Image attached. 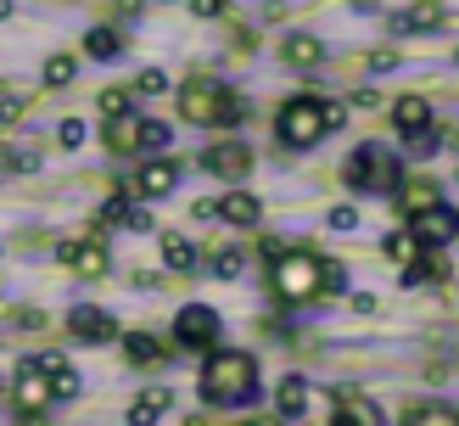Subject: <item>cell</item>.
I'll return each instance as SVG.
<instances>
[{
	"label": "cell",
	"mask_w": 459,
	"mask_h": 426,
	"mask_svg": "<svg viewBox=\"0 0 459 426\" xmlns=\"http://www.w3.org/2000/svg\"><path fill=\"white\" fill-rule=\"evenodd\" d=\"M202 398L219 404V410H236V404L258 398V359L241 348H213L208 365H202Z\"/></svg>",
	"instance_id": "1"
},
{
	"label": "cell",
	"mask_w": 459,
	"mask_h": 426,
	"mask_svg": "<svg viewBox=\"0 0 459 426\" xmlns=\"http://www.w3.org/2000/svg\"><path fill=\"white\" fill-rule=\"evenodd\" d=\"M342 112L336 101H325V96H291L286 107H281V118H274V129H281V141L286 146H297V152H308V146H319L331 129H342Z\"/></svg>",
	"instance_id": "2"
},
{
	"label": "cell",
	"mask_w": 459,
	"mask_h": 426,
	"mask_svg": "<svg viewBox=\"0 0 459 426\" xmlns=\"http://www.w3.org/2000/svg\"><path fill=\"white\" fill-rule=\"evenodd\" d=\"M319 281H325V258H314L308 247H286V253H274L269 286H274V298H281V303H308L314 291H319Z\"/></svg>",
	"instance_id": "3"
},
{
	"label": "cell",
	"mask_w": 459,
	"mask_h": 426,
	"mask_svg": "<svg viewBox=\"0 0 459 426\" xmlns=\"http://www.w3.org/2000/svg\"><path fill=\"white\" fill-rule=\"evenodd\" d=\"M179 112H186V124H241L247 101L230 96L219 79H191L179 90Z\"/></svg>",
	"instance_id": "4"
},
{
	"label": "cell",
	"mask_w": 459,
	"mask_h": 426,
	"mask_svg": "<svg viewBox=\"0 0 459 426\" xmlns=\"http://www.w3.org/2000/svg\"><path fill=\"white\" fill-rule=\"evenodd\" d=\"M348 186L353 191H370V196H386V191H398V152H386V146H376V141H364V146H353V157H348Z\"/></svg>",
	"instance_id": "5"
},
{
	"label": "cell",
	"mask_w": 459,
	"mask_h": 426,
	"mask_svg": "<svg viewBox=\"0 0 459 426\" xmlns=\"http://www.w3.org/2000/svg\"><path fill=\"white\" fill-rule=\"evenodd\" d=\"M174 336H179V348H213L219 343V314L208 303H186L174 314Z\"/></svg>",
	"instance_id": "6"
},
{
	"label": "cell",
	"mask_w": 459,
	"mask_h": 426,
	"mask_svg": "<svg viewBox=\"0 0 459 426\" xmlns=\"http://www.w3.org/2000/svg\"><path fill=\"white\" fill-rule=\"evenodd\" d=\"M409 236H415L420 247H443V241L459 236V213L443 208V202H431V208H420L415 219H409Z\"/></svg>",
	"instance_id": "7"
},
{
	"label": "cell",
	"mask_w": 459,
	"mask_h": 426,
	"mask_svg": "<svg viewBox=\"0 0 459 426\" xmlns=\"http://www.w3.org/2000/svg\"><path fill=\"white\" fill-rule=\"evenodd\" d=\"M252 163H258V157H252V146H241V141H224L213 152H202V169L219 174V179H247Z\"/></svg>",
	"instance_id": "8"
},
{
	"label": "cell",
	"mask_w": 459,
	"mask_h": 426,
	"mask_svg": "<svg viewBox=\"0 0 459 426\" xmlns=\"http://www.w3.org/2000/svg\"><path fill=\"white\" fill-rule=\"evenodd\" d=\"M56 258H62L67 269H79L84 281H101V275H107V247H101V241H62Z\"/></svg>",
	"instance_id": "9"
},
{
	"label": "cell",
	"mask_w": 459,
	"mask_h": 426,
	"mask_svg": "<svg viewBox=\"0 0 459 426\" xmlns=\"http://www.w3.org/2000/svg\"><path fill=\"white\" fill-rule=\"evenodd\" d=\"M45 404H51V376L29 359V365H17V410L22 415H39Z\"/></svg>",
	"instance_id": "10"
},
{
	"label": "cell",
	"mask_w": 459,
	"mask_h": 426,
	"mask_svg": "<svg viewBox=\"0 0 459 426\" xmlns=\"http://www.w3.org/2000/svg\"><path fill=\"white\" fill-rule=\"evenodd\" d=\"M331 426H386V421H381V410L359 387H336V415H331Z\"/></svg>",
	"instance_id": "11"
},
{
	"label": "cell",
	"mask_w": 459,
	"mask_h": 426,
	"mask_svg": "<svg viewBox=\"0 0 459 426\" xmlns=\"http://www.w3.org/2000/svg\"><path fill=\"white\" fill-rule=\"evenodd\" d=\"M443 6H431V0H420L415 12H393L386 17V29H393V39H409V34H437L443 29Z\"/></svg>",
	"instance_id": "12"
},
{
	"label": "cell",
	"mask_w": 459,
	"mask_h": 426,
	"mask_svg": "<svg viewBox=\"0 0 459 426\" xmlns=\"http://www.w3.org/2000/svg\"><path fill=\"white\" fill-rule=\"evenodd\" d=\"M67 331H74L79 343H112V331H118V326H112V314H107V309L79 303L74 314H67Z\"/></svg>",
	"instance_id": "13"
},
{
	"label": "cell",
	"mask_w": 459,
	"mask_h": 426,
	"mask_svg": "<svg viewBox=\"0 0 459 426\" xmlns=\"http://www.w3.org/2000/svg\"><path fill=\"white\" fill-rule=\"evenodd\" d=\"M179 186V163L174 157H152V163H141V174H134V191L141 196H169Z\"/></svg>",
	"instance_id": "14"
},
{
	"label": "cell",
	"mask_w": 459,
	"mask_h": 426,
	"mask_svg": "<svg viewBox=\"0 0 459 426\" xmlns=\"http://www.w3.org/2000/svg\"><path fill=\"white\" fill-rule=\"evenodd\" d=\"M393 124H398V135H426L431 129V101L426 96H398L393 101Z\"/></svg>",
	"instance_id": "15"
},
{
	"label": "cell",
	"mask_w": 459,
	"mask_h": 426,
	"mask_svg": "<svg viewBox=\"0 0 459 426\" xmlns=\"http://www.w3.org/2000/svg\"><path fill=\"white\" fill-rule=\"evenodd\" d=\"M157 247H163V264L174 269V275H191V269L202 264V253H196V241H191V236H174V230H169Z\"/></svg>",
	"instance_id": "16"
},
{
	"label": "cell",
	"mask_w": 459,
	"mask_h": 426,
	"mask_svg": "<svg viewBox=\"0 0 459 426\" xmlns=\"http://www.w3.org/2000/svg\"><path fill=\"white\" fill-rule=\"evenodd\" d=\"M169 404H174L169 387H146L141 398L129 404V426H157V415H169Z\"/></svg>",
	"instance_id": "17"
},
{
	"label": "cell",
	"mask_w": 459,
	"mask_h": 426,
	"mask_svg": "<svg viewBox=\"0 0 459 426\" xmlns=\"http://www.w3.org/2000/svg\"><path fill=\"white\" fill-rule=\"evenodd\" d=\"M281 57H286V67H319V62H325V45H319L314 34H291L281 45Z\"/></svg>",
	"instance_id": "18"
},
{
	"label": "cell",
	"mask_w": 459,
	"mask_h": 426,
	"mask_svg": "<svg viewBox=\"0 0 459 426\" xmlns=\"http://www.w3.org/2000/svg\"><path fill=\"white\" fill-rule=\"evenodd\" d=\"M274 410H281V421H297V415L308 410V381L303 376H286L281 393H274Z\"/></svg>",
	"instance_id": "19"
},
{
	"label": "cell",
	"mask_w": 459,
	"mask_h": 426,
	"mask_svg": "<svg viewBox=\"0 0 459 426\" xmlns=\"http://www.w3.org/2000/svg\"><path fill=\"white\" fill-rule=\"evenodd\" d=\"M258 196L252 191H230V196H219V219H230V224H258Z\"/></svg>",
	"instance_id": "20"
},
{
	"label": "cell",
	"mask_w": 459,
	"mask_h": 426,
	"mask_svg": "<svg viewBox=\"0 0 459 426\" xmlns=\"http://www.w3.org/2000/svg\"><path fill=\"white\" fill-rule=\"evenodd\" d=\"M381 258H386V264H398V269H409V264L420 258V241L409 236V230H393V236L381 241Z\"/></svg>",
	"instance_id": "21"
},
{
	"label": "cell",
	"mask_w": 459,
	"mask_h": 426,
	"mask_svg": "<svg viewBox=\"0 0 459 426\" xmlns=\"http://www.w3.org/2000/svg\"><path fill=\"white\" fill-rule=\"evenodd\" d=\"M403 281H409V286H437V281H448V258H437V253H431V258H415V264L403 269Z\"/></svg>",
	"instance_id": "22"
},
{
	"label": "cell",
	"mask_w": 459,
	"mask_h": 426,
	"mask_svg": "<svg viewBox=\"0 0 459 426\" xmlns=\"http://www.w3.org/2000/svg\"><path fill=\"white\" fill-rule=\"evenodd\" d=\"M124 353L134 359V365H157V359H163V343H157V336H146V331H129Z\"/></svg>",
	"instance_id": "23"
},
{
	"label": "cell",
	"mask_w": 459,
	"mask_h": 426,
	"mask_svg": "<svg viewBox=\"0 0 459 426\" xmlns=\"http://www.w3.org/2000/svg\"><path fill=\"white\" fill-rule=\"evenodd\" d=\"M39 79L51 84V90L74 84V79H79V57H67V51H62V57H51V62H45V74H39Z\"/></svg>",
	"instance_id": "24"
},
{
	"label": "cell",
	"mask_w": 459,
	"mask_h": 426,
	"mask_svg": "<svg viewBox=\"0 0 459 426\" xmlns=\"http://www.w3.org/2000/svg\"><path fill=\"white\" fill-rule=\"evenodd\" d=\"M403 426H459V410H448V404H426V410H415Z\"/></svg>",
	"instance_id": "25"
},
{
	"label": "cell",
	"mask_w": 459,
	"mask_h": 426,
	"mask_svg": "<svg viewBox=\"0 0 459 426\" xmlns=\"http://www.w3.org/2000/svg\"><path fill=\"white\" fill-rule=\"evenodd\" d=\"M241 264H247V258H241V247H219V253L208 258V269H213L219 281H236V275H241Z\"/></svg>",
	"instance_id": "26"
},
{
	"label": "cell",
	"mask_w": 459,
	"mask_h": 426,
	"mask_svg": "<svg viewBox=\"0 0 459 426\" xmlns=\"http://www.w3.org/2000/svg\"><path fill=\"white\" fill-rule=\"evenodd\" d=\"M134 129H141V124H134V118H124V112H118V118L107 124V146H112V152H134Z\"/></svg>",
	"instance_id": "27"
},
{
	"label": "cell",
	"mask_w": 459,
	"mask_h": 426,
	"mask_svg": "<svg viewBox=\"0 0 459 426\" xmlns=\"http://www.w3.org/2000/svg\"><path fill=\"white\" fill-rule=\"evenodd\" d=\"M45 376H51V398H79V387H84L74 365H56V370H45Z\"/></svg>",
	"instance_id": "28"
},
{
	"label": "cell",
	"mask_w": 459,
	"mask_h": 426,
	"mask_svg": "<svg viewBox=\"0 0 459 426\" xmlns=\"http://www.w3.org/2000/svg\"><path fill=\"white\" fill-rule=\"evenodd\" d=\"M84 51L90 57H118V34H112V29H90L84 34Z\"/></svg>",
	"instance_id": "29"
},
{
	"label": "cell",
	"mask_w": 459,
	"mask_h": 426,
	"mask_svg": "<svg viewBox=\"0 0 459 426\" xmlns=\"http://www.w3.org/2000/svg\"><path fill=\"white\" fill-rule=\"evenodd\" d=\"M134 146H146V152L169 146V124H141V129H134Z\"/></svg>",
	"instance_id": "30"
},
{
	"label": "cell",
	"mask_w": 459,
	"mask_h": 426,
	"mask_svg": "<svg viewBox=\"0 0 459 426\" xmlns=\"http://www.w3.org/2000/svg\"><path fill=\"white\" fill-rule=\"evenodd\" d=\"M134 90H141V96H163V90H169V74H163V67H146V74L134 79Z\"/></svg>",
	"instance_id": "31"
},
{
	"label": "cell",
	"mask_w": 459,
	"mask_h": 426,
	"mask_svg": "<svg viewBox=\"0 0 459 426\" xmlns=\"http://www.w3.org/2000/svg\"><path fill=\"white\" fill-rule=\"evenodd\" d=\"M353 224H359V208H353V202H336V208H331V230H353Z\"/></svg>",
	"instance_id": "32"
},
{
	"label": "cell",
	"mask_w": 459,
	"mask_h": 426,
	"mask_svg": "<svg viewBox=\"0 0 459 426\" xmlns=\"http://www.w3.org/2000/svg\"><path fill=\"white\" fill-rule=\"evenodd\" d=\"M403 202H409V213H420V208H431V202H443V196L431 191V186H409V196H403Z\"/></svg>",
	"instance_id": "33"
},
{
	"label": "cell",
	"mask_w": 459,
	"mask_h": 426,
	"mask_svg": "<svg viewBox=\"0 0 459 426\" xmlns=\"http://www.w3.org/2000/svg\"><path fill=\"white\" fill-rule=\"evenodd\" d=\"M101 112H107V118H118V112H129V96H124V90H107V96H101Z\"/></svg>",
	"instance_id": "34"
},
{
	"label": "cell",
	"mask_w": 459,
	"mask_h": 426,
	"mask_svg": "<svg viewBox=\"0 0 459 426\" xmlns=\"http://www.w3.org/2000/svg\"><path fill=\"white\" fill-rule=\"evenodd\" d=\"M364 62H370V74H393V67H398V51H370Z\"/></svg>",
	"instance_id": "35"
},
{
	"label": "cell",
	"mask_w": 459,
	"mask_h": 426,
	"mask_svg": "<svg viewBox=\"0 0 459 426\" xmlns=\"http://www.w3.org/2000/svg\"><path fill=\"white\" fill-rule=\"evenodd\" d=\"M56 135H62V146H84V118H67Z\"/></svg>",
	"instance_id": "36"
},
{
	"label": "cell",
	"mask_w": 459,
	"mask_h": 426,
	"mask_svg": "<svg viewBox=\"0 0 459 426\" xmlns=\"http://www.w3.org/2000/svg\"><path fill=\"white\" fill-rule=\"evenodd\" d=\"M6 169H17V174H34V169H39V157H34V152H12V157H6Z\"/></svg>",
	"instance_id": "37"
},
{
	"label": "cell",
	"mask_w": 459,
	"mask_h": 426,
	"mask_svg": "<svg viewBox=\"0 0 459 426\" xmlns=\"http://www.w3.org/2000/svg\"><path fill=\"white\" fill-rule=\"evenodd\" d=\"M22 112H29V107H22L17 96H0V124H17V118H22Z\"/></svg>",
	"instance_id": "38"
},
{
	"label": "cell",
	"mask_w": 459,
	"mask_h": 426,
	"mask_svg": "<svg viewBox=\"0 0 459 426\" xmlns=\"http://www.w3.org/2000/svg\"><path fill=\"white\" fill-rule=\"evenodd\" d=\"M348 286V275H342V264H325V281H319V291H342Z\"/></svg>",
	"instance_id": "39"
},
{
	"label": "cell",
	"mask_w": 459,
	"mask_h": 426,
	"mask_svg": "<svg viewBox=\"0 0 459 426\" xmlns=\"http://www.w3.org/2000/svg\"><path fill=\"white\" fill-rule=\"evenodd\" d=\"M353 107H359V112H376V107H386V101L376 96V90H353Z\"/></svg>",
	"instance_id": "40"
},
{
	"label": "cell",
	"mask_w": 459,
	"mask_h": 426,
	"mask_svg": "<svg viewBox=\"0 0 459 426\" xmlns=\"http://www.w3.org/2000/svg\"><path fill=\"white\" fill-rule=\"evenodd\" d=\"M124 224L129 230H152V213L146 208H124Z\"/></svg>",
	"instance_id": "41"
},
{
	"label": "cell",
	"mask_w": 459,
	"mask_h": 426,
	"mask_svg": "<svg viewBox=\"0 0 459 426\" xmlns=\"http://www.w3.org/2000/svg\"><path fill=\"white\" fill-rule=\"evenodd\" d=\"M213 12H224V0H191V17H213Z\"/></svg>",
	"instance_id": "42"
},
{
	"label": "cell",
	"mask_w": 459,
	"mask_h": 426,
	"mask_svg": "<svg viewBox=\"0 0 459 426\" xmlns=\"http://www.w3.org/2000/svg\"><path fill=\"white\" fill-rule=\"evenodd\" d=\"M124 208H129V202H107L101 219H107V224H124Z\"/></svg>",
	"instance_id": "43"
},
{
	"label": "cell",
	"mask_w": 459,
	"mask_h": 426,
	"mask_svg": "<svg viewBox=\"0 0 459 426\" xmlns=\"http://www.w3.org/2000/svg\"><path fill=\"white\" fill-rule=\"evenodd\" d=\"M247 426H291V421H281V415H264V421H247Z\"/></svg>",
	"instance_id": "44"
},
{
	"label": "cell",
	"mask_w": 459,
	"mask_h": 426,
	"mask_svg": "<svg viewBox=\"0 0 459 426\" xmlns=\"http://www.w3.org/2000/svg\"><path fill=\"white\" fill-rule=\"evenodd\" d=\"M0 17H12V0H0Z\"/></svg>",
	"instance_id": "45"
},
{
	"label": "cell",
	"mask_w": 459,
	"mask_h": 426,
	"mask_svg": "<svg viewBox=\"0 0 459 426\" xmlns=\"http://www.w3.org/2000/svg\"><path fill=\"white\" fill-rule=\"evenodd\" d=\"M454 62H459V51H454Z\"/></svg>",
	"instance_id": "46"
}]
</instances>
